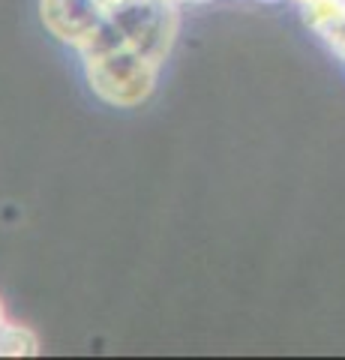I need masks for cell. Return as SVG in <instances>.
<instances>
[{
    "instance_id": "cell-5",
    "label": "cell",
    "mask_w": 345,
    "mask_h": 360,
    "mask_svg": "<svg viewBox=\"0 0 345 360\" xmlns=\"http://www.w3.org/2000/svg\"><path fill=\"white\" fill-rule=\"evenodd\" d=\"M99 4H103V6H108V9H117V6H124L126 0H99Z\"/></svg>"
},
{
    "instance_id": "cell-2",
    "label": "cell",
    "mask_w": 345,
    "mask_h": 360,
    "mask_svg": "<svg viewBox=\"0 0 345 360\" xmlns=\"http://www.w3.org/2000/svg\"><path fill=\"white\" fill-rule=\"evenodd\" d=\"M181 0H126L111 9V21L124 39L148 60L165 66L181 33Z\"/></svg>"
},
{
    "instance_id": "cell-3",
    "label": "cell",
    "mask_w": 345,
    "mask_h": 360,
    "mask_svg": "<svg viewBox=\"0 0 345 360\" xmlns=\"http://www.w3.org/2000/svg\"><path fill=\"white\" fill-rule=\"evenodd\" d=\"M111 9L99 0H39V21L58 42L79 49L108 21Z\"/></svg>"
},
{
    "instance_id": "cell-1",
    "label": "cell",
    "mask_w": 345,
    "mask_h": 360,
    "mask_svg": "<svg viewBox=\"0 0 345 360\" xmlns=\"http://www.w3.org/2000/svg\"><path fill=\"white\" fill-rule=\"evenodd\" d=\"M75 54L82 58L87 87L105 105L138 108L157 90L162 66H157L141 51L132 49L124 39V33L117 30V25L111 21V15L91 39L75 49Z\"/></svg>"
},
{
    "instance_id": "cell-4",
    "label": "cell",
    "mask_w": 345,
    "mask_h": 360,
    "mask_svg": "<svg viewBox=\"0 0 345 360\" xmlns=\"http://www.w3.org/2000/svg\"><path fill=\"white\" fill-rule=\"evenodd\" d=\"M39 354V336L25 324L6 321L0 328V357H33Z\"/></svg>"
},
{
    "instance_id": "cell-6",
    "label": "cell",
    "mask_w": 345,
    "mask_h": 360,
    "mask_svg": "<svg viewBox=\"0 0 345 360\" xmlns=\"http://www.w3.org/2000/svg\"><path fill=\"white\" fill-rule=\"evenodd\" d=\"M9 319H6V309H4V300H0V328H4V324H6Z\"/></svg>"
}]
</instances>
